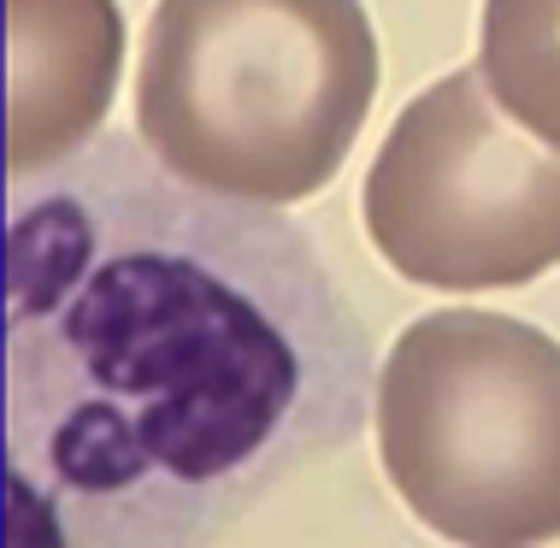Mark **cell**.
Listing matches in <instances>:
<instances>
[{"label":"cell","mask_w":560,"mask_h":548,"mask_svg":"<svg viewBox=\"0 0 560 548\" xmlns=\"http://www.w3.org/2000/svg\"><path fill=\"white\" fill-rule=\"evenodd\" d=\"M372 342L301 224L101 136L7 189L12 543H213L366 419Z\"/></svg>","instance_id":"cell-1"},{"label":"cell","mask_w":560,"mask_h":548,"mask_svg":"<svg viewBox=\"0 0 560 548\" xmlns=\"http://www.w3.org/2000/svg\"><path fill=\"white\" fill-rule=\"evenodd\" d=\"M372 95L360 0H160L136 59V136L195 189L295 207L342 172Z\"/></svg>","instance_id":"cell-2"},{"label":"cell","mask_w":560,"mask_h":548,"mask_svg":"<svg viewBox=\"0 0 560 548\" xmlns=\"http://www.w3.org/2000/svg\"><path fill=\"white\" fill-rule=\"evenodd\" d=\"M377 460L443 543L560 537V342L483 307L425 313L377 372Z\"/></svg>","instance_id":"cell-3"},{"label":"cell","mask_w":560,"mask_h":548,"mask_svg":"<svg viewBox=\"0 0 560 548\" xmlns=\"http://www.w3.org/2000/svg\"><path fill=\"white\" fill-rule=\"evenodd\" d=\"M360 219L419 289H520L560 266V142L525 130L483 66L454 71L389 125Z\"/></svg>","instance_id":"cell-4"},{"label":"cell","mask_w":560,"mask_h":548,"mask_svg":"<svg viewBox=\"0 0 560 548\" xmlns=\"http://www.w3.org/2000/svg\"><path fill=\"white\" fill-rule=\"evenodd\" d=\"M125 66L113 0H7V165L48 172L89 148Z\"/></svg>","instance_id":"cell-5"},{"label":"cell","mask_w":560,"mask_h":548,"mask_svg":"<svg viewBox=\"0 0 560 548\" xmlns=\"http://www.w3.org/2000/svg\"><path fill=\"white\" fill-rule=\"evenodd\" d=\"M478 66L525 130L560 142V0H483Z\"/></svg>","instance_id":"cell-6"}]
</instances>
